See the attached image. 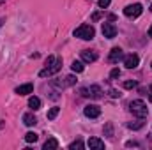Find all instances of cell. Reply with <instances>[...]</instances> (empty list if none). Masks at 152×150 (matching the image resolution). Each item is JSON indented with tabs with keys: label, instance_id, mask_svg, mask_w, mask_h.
Masks as SVG:
<instances>
[{
	"label": "cell",
	"instance_id": "3957f363",
	"mask_svg": "<svg viewBox=\"0 0 152 150\" xmlns=\"http://www.w3.org/2000/svg\"><path fill=\"white\" fill-rule=\"evenodd\" d=\"M60 69H62V58H55V62H53V64H50V66H46V67L39 73V76H41V78L53 76V74H57Z\"/></svg>",
	"mask_w": 152,
	"mask_h": 150
},
{
	"label": "cell",
	"instance_id": "cb8c5ba5",
	"mask_svg": "<svg viewBox=\"0 0 152 150\" xmlns=\"http://www.w3.org/2000/svg\"><path fill=\"white\" fill-rule=\"evenodd\" d=\"M110 95H112V97H118V95H120V94H118V92H117V90H113V88H112V90H110Z\"/></svg>",
	"mask_w": 152,
	"mask_h": 150
},
{
	"label": "cell",
	"instance_id": "5bb4252c",
	"mask_svg": "<svg viewBox=\"0 0 152 150\" xmlns=\"http://www.w3.org/2000/svg\"><path fill=\"white\" fill-rule=\"evenodd\" d=\"M42 149H44V150H55V149H58V141H57L55 138H48Z\"/></svg>",
	"mask_w": 152,
	"mask_h": 150
},
{
	"label": "cell",
	"instance_id": "9c48e42d",
	"mask_svg": "<svg viewBox=\"0 0 152 150\" xmlns=\"http://www.w3.org/2000/svg\"><path fill=\"white\" fill-rule=\"evenodd\" d=\"M122 58H124V53H122V50H120V48H113V50L110 51V57H108V60H110L112 64H118Z\"/></svg>",
	"mask_w": 152,
	"mask_h": 150
},
{
	"label": "cell",
	"instance_id": "d6986e66",
	"mask_svg": "<svg viewBox=\"0 0 152 150\" xmlns=\"http://www.w3.org/2000/svg\"><path fill=\"white\" fill-rule=\"evenodd\" d=\"M58 111H60V108H58V106H53V108L48 111V120H53V118L58 115Z\"/></svg>",
	"mask_w": 152,
	"mask_h": 150
},
{
	"label": "cell",
	"instance_id": "f546056e",
	"mask_svg": "<svg viewBox=\"0 0 152 150\" xmlns=\"http://www.w3.org/2000/svg\"><path fill=\"white\" fill-rule=\"evenodd\" d=\"M151 66H152V64H151Z\"/></svg>",
	"mask_w": 152,
	"mask_h": 150
},
{
	"label": "cell",
	"instance_id": "6da1fadb",
	"mask_svg": "<svg viewBox=\"0 0 152 150\" xmlns=\"http://www.w3.org/2000/svg\"><path fill=\"white\" fill-rule=\"evenodd\" d=\"M129 110H131V113H133L134 117H138V118H145V117L149 115L147 104H145L142 99H136V101H133V103L129 104Z\"/></svg>",
	"mask_w": 152,
	"mask_h": 150
},
{
	"label": "cell",
	"instance_id": "f1b7e54d",
	"mask_svg": "<svg viewBox=\"0 0 152 150\" xmlns=\"http://www.w3.org/2000/svg\"><path fill=\"white\" fill-rule=\"evenodd\" d=\"M151 11H152V4H151Z\"/></svg>",
	"mask_w": 152,
	"mask_h": 150
},
{
	"label": "cell",
	"instance_id": "d4e9b609",
	"mask_svg": "<svg viewBox=\"0 0 152 150\" xmlns=\"http://www.w3.org/2000/svg\"><path fill=\"white\" fill-rule=\"evenodd\" d=\"M99 18H101V14H99V12H96V14L92 16V20H94V21H96V20H99Z\"/></svg>",
	"mask_w": 152,
	"mask_h": 150
},
{
	"label": "cell",
	"instance_id": "2e32d148",
	"mask_svg": "<svg viewBox=\"0 0 152 150\" xmlns=\"http://www.w3.org/2000/svg\"><path fill=\"white\" fill-rule=\"evenodd\" d=\"M127 127H129V129H133V131L142 129V127H143V118H140V120H136V122H129V124H127Z\"/></svg>",
	"mask_w": 152,
	"mask_h": 150
},
{
	"label": "cell",
	"instance_id": "e0dca14e",
	"mask_svg": "<svg viewBox=\"0 0 152 150\" xmlns=\"http://www.w3.org/2000/svg\"><path fill=\"white\" fill-rule=\"evenodd\" d=\"M37 140H39V136L36 133H27V134H25V141H27V143H36Z\"/></svg>",
	"mask_w": 152,
	"mask_h": 150
},
{
	"label": "cell",
	"instance_id": "44dd1931",
	"mask_svg": "<svg viewBox=\"0 0 152 150\" xmlns=\"http://www.w3.org/2000/svg\"><path fill=\"white\" fill-rule=\"evenodd\" d=\"M110 2H112V0H99V2H97V5H99L101 9H106V7L110 5Z\"/></svg>",
	"mask_w": 152,
	"mask_h": 150
},
{
	"label": "cell",
	"instance_id": "277c9868",
	"mask_svg": "<svg viewBox=\"0 0 152 150\" xmlns=\"http://www.w3.org/2000/svg\"><path fill=\"white\" fill-rule=\"evenodd\" d=\"M142 12H143V5H142V4H129V5L124 9V14H126L127 18H138Z\"/></svg>",
	"mask_w": 152,
	"mask_h": 150
},
{
	"label": "cell",
	"instance_id": "5b68a950",
	"mask_svg": "<svg viewBox=\"0 0 152 150\" xmlns=\"http://www.w3.org/2000/svg\"><path fill=\"white\" fill-rule=\"evenodd\" d=\"M81 95L85 97H92V99H99L103 95V90L99 85H90L88 88H81Z\"/></svg>",
	"mask_w": 152,
	"mask_h": 150
},
{
	"label": "cell",
	"instance_id": "8fae6325",
	"mask_svg": "<svg viewBox=\"0 0 152 150\" xmlns=\"http://www.w3.org/2000/svg\"><path fill=\"white\" fill-rule=\"evenodd\" d=\"M87 145H88L90 150H103L104 149V141L99 140V138H90V140L87 141Z\"/></svg>",
	"mask_w": 152,
	"mask_h": 150
},
{
	"label": "cell",
	"instance_id": "ffe728a7",
	"mask_svg": "<svg viewBox=\"0 0 152 150\" xmlns=\"http://www.w3.org/2000/svg\"><path fill=\"white\" fill-rule=\"evenodd\" d=\"M83 147H85V145H83V141H81V140H76V141H73V143L69 145V149H71V150H76V149L81 150Z\"/></svg>",
	"mask_w": 152,
	"mask_h": 150
},
{
	"label": "cell",
	"instance_id": "4fadbf2b",
	"mask_svg": "<svg viewBox=\"0 0 152 150\" xmlns=\"http://www.w3.org/2000/svg\"><path fill=\"white\" fill-rule=\"evenodd\" d=\"M23 124H25V125H28V127H32V125H36V124H37V118H36L32 113H25V115H23Z\"/></svg>",
	"mask_w": 152,
	"mask_h": 150
},
{
	"label": "cell",
	"instance_id": "4316f807",
	"mask_svg": "<svg viewBox=\"0 0 152 150\" xmlns=\"http://www.w3.org/2000/svg\"><path fill=\"white\" fill-rule=\"evenodd\" d=\"M149 37H152V25H151V28H149Z\"/></svg>",
	"mask_w": 152,
	"mask_h": 150
},
{
	"label": "cell",
	"instance_id": "ba28073f",
	"mask_svg": "<svg viewBox=\"0 0 152 150\" xmlns=\"http://www.w3.org/2000/svg\"><path fill=\"white\" fill-rule=\"evenodd\" d=\"M103 36L106 39H113L117 36V27L113 23H103Z\"/></svg>",
	"mask_w": 152,
	"mask_h": 150
},
{
	"label": "cell",
	"instance_id": "7c38bea8",
	"mask_svg": "<svg viewBox=\"0 0 152 150\" xmlns=\"http://www.w3.org/2000/svg\"><path fill=\"white\" fill-rule=\"evenodd\" d=\"M81 60L83 62H88V64L90 62H96L97 60V53L96 51H90V50H83L81 51Z\"/></svg>",
	"mask_w": 152,
	"mask_h": 150
},
{
	"label": "cell",
	"instance_id": "7a4b0ae2",
	"mask_svg": "<svg viewBox=\"0 0 152 150\" xmlns=\"http://www.w3.org/2000/svg\"><path fill=\"white\" fill-rule=\"evenodd\" d=\"M94 36H96V30L92 25H80L75 30V37H80L83 41H92Z\"/></svg>",
	"mask_w": 152,
	"mask_h": 150
},
{
	"label": "cell",
	"instance_id": "603a6c76",
	"mask_svg": "<svg viewBox=\"0 0 152 150\" xmlns=\"http://www.w3.org/2000/svg\"><path fill=\"white\" fill-rule=\"evenodd\" d=\"M118 76H120V71H118V69H113V71L110 73V78H112V79H117Z\"/></svg>",
	"mask_w": 152,
	"mask_h": 150
},
{
	"label": "cell",
	"instance_id": "52a82bcc",
	"mask_svg": "<svg viewBox=\"0 0 152 150\" xmlns=\"http://www.w3.org/2000/svg\"><path fill=\"white\" fill-rule=\"evenodd\" d=\"M138 64H140V58H138V55L131 53V55L124 57V66H126L127 69H134V67H138Z\"/></svg>",
	"mask_w": 152,
	"mask_h": 150
},
{
	"label": "cell",
	"instance_id": "484cf974",
	"mask_svg": "<svg viewBox=\"0 0 152 150\" xmlns=\"http://www.w3.org/2000/svg\"><path fill=\"white\" fill-rule=\"evenodd\" d=\"M149 101L152 103V85H151V88H149Z\"/></svg>",
	"mask_w": 152,
	"mask_h": 150
},
{
	"label": "cell",
	"instance_id": "ac0fdd59",
	"mask_svg": "<svg viewBox=\"0 0 152 150\" xmlns=\"http://www.w3.org/2000/svg\"><path fill=\"white\" fill-rule=\"evenodd\" d=\"M71 69L75 71V73H81L85 67H83V62H80V60H75L73 62V66H71Z\"/></svg>",
	"mask_w": 152,
	"mask_h": 150
},
{
	"label": "cell",
	"instance_id": "8992f818",
	"mask_svg": "<svg viewBox=\"0 0 152 150\" xmlns=\"http://www.w3.org/2000/svg\"><path fill=\"white\" fill-rule=\"evenodd\" d=\"M85 117H88V118H97L99 115H101V108L97 106V104H88V106H85Z\"/></svg>",
	"mask_w": 152,
	"mask_h": 150
},
{
	"label": "cell",
	"instance_id": "7402d4cb",
	"mask_svg": "<svg viewBox=\"0 0 152 150\" xmlns=\"http://www.w3.org/2000/svg\"><path fill=\"white\" fill-rule=\"evenodd\" d=\"M136 81H124V88H134Z\"/></svg>",
	"mask_w": 152,
	"mask_h": 150
},
{
	"label": "cell",
	"instance_id": "83f0119b",
	"mask_svg": "<svg viewBox=\"0 0 152 150\" xmlns=\"http://www.w3.org/2000/svg\"><path fill=\"white\" fill-rule=\"evenodd\" d=\"M2 23H4V20H0V27H2Z\"/></svg>",
	"mask_w": 152,
	"mask_h": 150
},
{
	"label": "cell",
	"instance_id": "30bf717a",
	"mask_svg": "<svg viewBox=\"0 0 152 150\" xmlns=\"http://www.w3.org/2000/svg\"><path fill=\"white\" fill-rule=\"evenodd\" d=\"M18 95H28V94H32L34 92V85L32 83H25V85H20L16 90H14Z\"/></svg>",
	"mask_w": 152,
	"mask_h": 150
},
{
	"label": "cell",
	"instance_id": "9a60e30c",
	"mask_svg": "<svg viewBox=\"0 0 152 150\" xmlns=\"http://www.w3.org/2000/svg\"><path fill=\"white\" fill-rule=\"evenodd\" d=\"M28 108H32L34 111L39 110V108H41V99H39V97H30V99H28Z\"/></svg>",
	"mask_w": 152,
	"mask_h": 150
}]
</instances>
